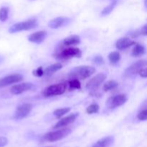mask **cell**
I'll use <instances>...</instances> for the list:
<instances>
[{"mask_svg":"<svg viewBox=\"0 0 147 147\" xmlns=\"http://www.w3.org/2000/svg\"><path fill=\"white\" fill-rule=\"evenodd\" d=\"M96 72V68L92 66L82 65L72 69L69 73V77L71 79H83L90 77Z\"/></svg>","mask_w":147,"mask_h":147,"instance_id":"obj_1","label":"cell"},{"mask_svg":"<svg viewBox=\"0 0 147 147\" xmlns=\"http://www.w3.org/2000/svg\"><path fill=\"white\" fill-rule=\"evenodd\" d=\"M37 26V20L36 19H29L22 22L16 23L9 27V32L10 33L19 32L22 31H27L32 30Z\"/></svg>","mask_w":147,"mask_h":147,"instance_id":"obj_2","label":"cell"},{"mask_svg":"<svg viewBox=\"0 0 147 147\" xmlns=\"http://www.w3.org/2000/svg\"><path fill=\"white\" fill-rule=\"evenodd\" d=\"M71 133V129L68 128H63L59 130L47 133L44 136V139L49 142H54L61 140Z\"/></svg>","mask_w":147,"mask_h":147,"instance_id":"obj_3","label":"cell"},{"mask_svg":"<svg viewBox=\"0 0 147 147\" xmlns=\"http://www.w3.org/2000/svg\"><path fill=\"white\" fill-rule=\"evenodd\" d=\"M67 86L64 83H57L49 86L43 90L42 95L45 97H53L60 96L66 91Z\"/></svg>","mask_w":147,"mask_h":147,"instance_id":"obj_4","label":"cell"},{"mask_svg":"<svg viewBox=\"0 0 147 147\" xmlns=\"http://www.w3.org/2000/svg\"><path fill=\"white\" fill-rule=\"evenodd\" d=\"M146 66V61L144 60H139L129 66L123 73V76L126 78H131L139 73V70Z\"/></svg>","mask_w":147,"mask_h":147,"instance_id":"obj_5","label":"cell"},{"mask_svg":"<svg viewBox=\"0 0 147 147\" xmlns=\"http://www.w3.org/2000/svg\"><path fill=\"white\" fill-rule=\"evenodd\" d=\"M106 78V75L105 73H98L88 80V82L86 83V88L88 90H92V91L96 90L100 87V85L105 81Z\"/></svg>","mask_w":147,"mask_h":147,"instance_id":"obj_6","label":"cell"},{"mask_svg":"<svg viewBox=\"0 0 147 147\" xmlns=\"http://www.w3.org/2000/svg\"><path fill=\"white\" fill-rule=\"evenodd\" d=\"M128 100V96L126 94H119L112 96L106 101V105L109 109H116L121 106Z\"/></svg>","mask_w":147,"mask_h":147,"instance_id":"obj_7","label":"cell"},{"mask_svg":"<svg viewBox=\"0 0 147 147\" xmlns=\"http://www.w3.org/2000/svg\"><path fill=\"white\" fill-rule=\"evenodd\" d=\"M32 109V106L30 103H23L17 106L14 113V118L17 120H22L27 117Z\"/></svg>","mask_w":147,"mask_h":147,"instance_id":"obj_8","label":"cell"},{"mask_svg":"<svg viewBox=\"0 0 147 147\" xmlns=\"http://www.w3.org/2000/svg\"><path fill=\"white\" fill-rule=\"evenodd\" d=\"M23 77L20 74H11L0 78V88H4L9 85L22 81Z\"/></svg>","mask_w":147,"mask_h":147,"instance_id":"obj_9","label":"cell"},{"mask_svg":"<svg viewBox=\"0 0 147 147\" xmlns=\"http://www.w3.org/2000/svg\"><path fill=\"white\" fill-rule=\"evenodd\" d=\"M82 53L79 48L68 47L63 50L57 56L60 59H69L72 57H80Z\"/></svg>","mask_w":147,"mask_h":147,"instance_id":"obj_10","label":"cell"},{"mask_svg":"<svg viewBox=\"0 0 147 147\" xmlns=\"http://www.w3.org/2000/svg\"><path fill=\"white\" fill-rule=\"evenodd\" d=\"M34 88V84L32 83H23L20 84L14 85L10 89V92L13 95H19L24 92L29 91Z\"/></svg>","mask_w":147,"mask_h":147,"instance_id":"obj_11","label":"cell"},{"mask_svg":"<svg viewBox=\"0 0 147 147\" xmlns=\"http://www.w3.org/2000/svg\"><path fill=\"white\" fill-rule=\"evenodd\" d=\"M70 22V19L65 17H58L50 20L48 23V26L52 29H58L64 27Z\"/></svg>","mask_w":147,"mask_h":147,"instance_id":"obj_12","label":"cell"},{"mask_svg":"<svg viewBox=\"0 0 147 147\" xmlns=\"http://www.w3.org/2000/svg\"><path fill=\"white\" fill-rule=\"evenodd\" d=\"M47 35V32L45 31V30H41V31L36 32H34L29 35L28 40L32 43L40 44L45 40Z\"/></svg>","mask_w":147,"mask_h":147,"instance_id":"obj_13","label":"cell"},{"mask_svg":"<svg viewBox=\"0 0 147 147\" xmlns=\"http://www.w3.org/2000/svg\"><path fill=\"white\" fill-rule=\"evenodd\" d=\"M78 114H71L69 116H66V117L61 119L54 126V129H61V128L65 127V126H67L69 124H71L73 122L76 121V118H77Z\"/></svg>","mask_w":147,"mask_h":147,"instance_id":"obj_14","label":"cell"},{"mask_svg":"<svg viewBox=\"0 0 147 147\" xmlns=\"http://www.w3.org/2000/svg\"><path fill=\"white\" fill-rule=\"evenodd\" d=\"M134 45H136L135 41L131 40L129 37H122L117 40L116 43V47L118 50H122L129 48Z\"/></svg>","mask_w":147,"mask_h":147,"instance_id":"obj_15","label":"cell"},{"mask_svg":"<svg viewBox=\"0 0 147 147\" xmlns=\"http://www.w3.org/2000/svg\"><path fill=\"white\" fill-rule=\"evenodd\" d=\"M114 142V137L111 136H106L98 141L92 147H111Z\"/></svg>","mask_w":147,"mask_h":147,"instance_id":"obj_16","label":"cell"},{"mask_svg":"<svg viewBox=\"0 0 147 147\" xmlns=\"http://www.w3.org/2000/svg\"><path fill=\"white\" fill-rule=\"evenodd\" d=\"M63 42V45L65 46L77 45L80 44V38L78 35H71L65 38Z\"/></svg>","mask_w":147,"mask_h":147,"instance_id":"obj_17","label":"cell"},{"mask_svg":"<svg viewBox=\"0 0 147 147\" xmlns=\"http://www.w3.org/2000/svg\"><path fill=\"white\" fill-rule=\"evenodd\" d=\"M62 67H63V65L60 63H57L53 65H51L49 67H47L45 70H44V76H50V75H53V73H55V72L60 70Z\"/></svg>","mask_w":147,"mask_h":147,"instance_id":"obj_18","label":"cell"},{"mask_svg":"<svg viewBox=\"0 0 147 147\" xmlns=\"http://www.w3.org/2000/svg\"><path fill=\"white\" fill-rule=\"evenodd\" d=\"M145 52H146V50H145V47L143 45L136 44L135 47H134L133 50H132L131 55L133 57H140V56L145 54Z\"/></svg>","mask_w":147,"mask_h":147,"instance_id":"obj_19","label":"cell"},{"mask_svg":"<svg viewBox=\"0 0 147 147\" xmlns=\"http://www.w3.org/2000/svg\"><path fill=\"white\" fill-rule=\"evenodd\" d=\"M117 4V0H111V3L109 4V6L105 7L101 11V15L102 16H107L109 15V14L113 11V10L114 9L115 7Z\"/></svg>","mask_w":147,"mask_h":147,"instance_id":"obj_20","label":"cell"},{"mask_svg":"<svg viewBox=\"0 0 147 147\" xmlns=\"http://www.w3.org/2000/svg\"><path fill=\"white\" fill-rule=\"evenodd\" d=\"M109 60L113 64H116L121 60V55L118 51L111 52L109 55Z\"/></svg>","mask_w":147,"mask_h":147,"instance_id":"obj_21","label":"cell"},{"mask_svg":"<svg viewBox=\"0 0 147 147\" xmlns=\"http://www.w3.org/2000/svg\"><path fill=\"white\" fill-rule=\"evenodd\" d=\"M70 108H63V109H56L54 112H53V115L55 116L57 119H60L62 116L65 115L66 113H69L70 111Z\"/></svg>","mask_w":147,"mask_h":147,"instance_id":"obj_22","label":"cell"},{"mask_svg":"<svg viewBox=\"0 0 147 147\" xmlns=\"http://www.w3.org/2000/svg\"><path fill=\"white\" fill-rule=\"evenodd\" d=\"M118 83L115 80H109L103 85V89L104 91H109L113 89H115L118 86Z\"/></svg>","mask_w":147,"mask_h":147,"instance_id":"obj_23","label":"cell"},{"mask_svg":"<svg viewBox=\"0 0 147 147\" xmlns=\"http://www.w3.org/2000/svg\"><path fill=\"white\" fill-rule=\"evenodd\" d=\"M9 8L8 7H1L0 9V21L5 22L8 18Z\"/></svg>","mask_w":147,"mask_h":147,"instance_id":"obj_24","label":"cell"},{"mask_svg":"<svg viewBox=\"0 0 147 147\" xmlns=\"http://www.w3.org/2000/svg\"><path fill=\"white\" fill-rule=\"evenodd\" d=\"M99 110V106L97 103H93L90 105L86 109V112L88 114H93V113H98Z\"/></svg>","mask_w":147,"mask_h":147,"instance_id":"obj_25","label":"cell"},{"mask_svg":"<svg viewBox=\"0 0 147 147\" xmlns=\"http://www.w3.org/2000/svg\"><path fill=\"white\" fill-rule=\"evenodd\" d=\"M68 84L70 89H80L81 87V85H80L78 79H71L69 81Z\"/></svg>","mask_w":147,"mask_h":147,"instance_id":"obj_26","label":"cell"},{"mask_svg":"<svg viewBox=\"0 0 147 147\" xmlns=\"http://www.w3.org/2000/svg\"><path fill=\"white\" fill-rule=\"evenodd\" d=\"M32 73L36 77H41V76H44V70H43L42 67H39L36 70H33Z\"/></svg>","mask_w":147,"mask_h":147,"instance_id":"obj_27","label":"cell"},{"mask_svg":"<svg viewBox=\"0 0 147 147\" xmlns=\"http://www.w3.org/2000/svg\"><path fill=\"white\" fill-rule=\"evenodd\" d=\"M138 119L140 121H146L147 119V110L144 109V110L142 111L141 112H139V113L137 116Z\"/></svg>","mask_w":147,"mask_h":147,"instance_id":"obj_28","label":"cell"},{"mask_svg":"<svg viewBox=\"0 0 147 147\" xmlns=\"http://www.w3.org/2000/svg\"><path fill=\"white\" fill-rule=\"evenodd\" d=\"M93 61L97 65H103L104 63V60L100 55H96L93 57Z\"/></svg>","mask_w":147,"mask_h":147,"instance_id":"obj_29","label":"cell"},{"mask_svg":"<svg viewBox=\"0 0 147 147\" xmlns=\"http://www.w3.org/2000/svg\"><path fill=\"white\" fill-rule=\"evenodd\" d=\"M138 74H139V76H141L142 78H146V76H147V72H146V67H143L142 69H141L140 70H139V73Z\"/></svg>","mask_w":147,"mask_h":147,"instance_id":"obj_30","label":"cell"},{"mask_svg":"<svg viewBox=\"0 0 147 147\" xmlns=\"http://www.w3.org/2000/svg\"><path fill=\"white\" fill-rule=\"evenodd\" d=\"M7 139L6 137H0V147H4L7 144Z\"/></svg>","mask_w":147,"mask_h":147,"instance_id":"obj_31","label":"cell"},{"mask_svg":"<svg viewBox=\"0 0 147 147\" xmlns=\"http://www.w3.org/2000/svg\"><path fill=\"white\" fill-rule=\"evenodd\" d=\"M139 33H140L141 34H142V35L144 36H146L147 34V25L146 24H145L144 27H142V29H141L140 32H139Z\"/></svg>","mask_w":147,"mask_h":147,"instance_id":"obj_32","label":"cell"}]
</instances>
